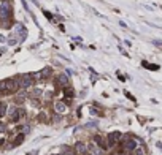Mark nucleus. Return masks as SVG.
I'll list each match as a JSON object with an SVG mask.
<instances>
[{"label": "nucleus", "mask_w": 162, "mask_h": 155, "mask_svg": "<svg viewBox=\"0 0 162 155\" xmlns=\"http://www.w3.org/2000/svg\"><path fill=\"white\" fill-rule=\"evenodd\" d=\"M57 86H62V87H68L70 86V79L65 73H60L57 74Z\"/></svg>", "instance_id": "11"}, {"label": "nucleus", "mask_w": 162, "mask_h": 155, "mask_svg": "<svg viewBox=\"0 0 162 155\" xmlns=\"http://www.w3.org/2000/svg\"><path fill=\"white\" fill-rule=\"evenodd\" d=\"M73 149L76 150V153H78V155H86L88 150H89V146L84 143V141H76L75 146H73Z\"/></svg>", "instance_id": "7"}, {"label": "nucleus", "mask_w": 162, "mask_h": 155, "mask_svg": "<svg viewBox=\"0 0 162 155\" xmlns=\"http://www.w3.org/2000/svg\"><path fill=\"white\" fill-rule=\"evenodd\" d=\"M133 155H145V150H143V147H135V149H133V152H132Z\"/></svg>", "instance_id": "14"}, {"label": "nucleus", "mask_w": 162, "mask_h": 155, "mask_svg": "<svg viewBox=\"0 0 162 155\" xmlns=\"http://www.w3.org/2000/svg\"><path fill=\"white\" fill-rule=\"evenodd\" d=\"M8 106H6V103H3V101H0V117H3L5 114H8Z\"/></svg>", "instance_id": "13"}, {"label": "nucleus", "mask_w": 162, "mask_h": 155, "mask_svg": "<svg viewBox=\"0 0 162 155\" xmlns=\"http://www.w3.org/2000/svg\"><path fill=\"white\" fill-rule=\"evenodd\" d=\"M54 111L57 112V114H65V112L68 111L67 103H65V101H62V100H57V101L54 103Z\"/></svg>", "instance_id": "9"}, {"label": "nucleus", "mask_w": 162, "mask_h": 155, "mask_svg": "<svg viewBox=\"0 0 162 155\" xmlns=\"http://www.w3.org/2000/svg\"><path fill=\"white\" fill-rule=\"evenodd\" d=\"M86 155H91V153H86Z\"/></svg>", "instance_id": "20"}, {"label": "nucleus", "mask_w": 162, "mask_h": 155, "mask_svg": "<svg viewBox=\"0 0 162 155\" xmlns=\"http://www.w3.org/2000/svg\"><path fill=\"white\" fill-rule=\"evenodd\" d=\"M143 67H146V68H151V70H159V67H157V65H148L146 62H143Z\"/></svg>", "instance_id": "15"}, {"label": "nucleus", "mask_w": 162, "mask_h": 155, "mask_svg": "<svg viewBox=\"0 0 162 155\" xmlns=\"http://www.w3.org/2000/svg\"><path fill=\"white\" fill-rule=\"evenodd\" d=\"M153 43H154V45H157V46H162V41H157V40H154Z\"/></svg>", "instance_id": "18"}, {"label": "nucleus", "mask_w": 162, "mask_h": 155, "mask_svg": "<svg viewBox=\"0 0 162 155\" xmlns=\"http://www.w3.org/2000/svg\"><path fill=\"white\" fill-rule=\"evenodd\" d=\"M35 84V76L33 74H22L19 78V87L21 89H29Z\"/></svg>", "instance_id": "5"}, {"label": "nucleus", "mask_w": 162, "mask_h": 155, "mask_svg": "<svg viewBox=\"0 0 162 155\" xmlns=\"http://www.w3.org/2000/svg\"><path fill=\"white\" fill-rule=\"evenodd\" d=\"M103 147H100L98 144H95V143H91L89 144V150H88V153H91V155H103Z\"/></svg>", "instance_id": "10"}, {"label": "nucleus", "mask_w": 162, "mask_h": 155, "mask_svg": "<svg viewBox=\"0 0 162 155\" xmlns=\"http://www.w3.org/2000/svg\"><path fill=\"white\" fill-rule=\"evenodd\" d=\"M51 73H53V70L49 68V67H46V68H43L41 71H38V73H35L33 76H35V79H40V81H45V79H48V78H51Z\"/></svg>", "instance_id": "8"}, {"label": "nucleus", "mask_w": 162, "mask_h": 155, "mask_svg": "<svg viewBox=\"0 0 162 155\" xmlns=\"http://www.w3.org/2000/svg\"><path fill=\"white\" fill-rule=\"evenodd\" d=\"M0 131H6V125H3L2 122H0Z\"/></svg>", "instance_id": "17"}, {"label": "nucleus", "mask_w": 162, "mask_h": 155, "mask_svg": "<svg viewBox=\"0 0 162 155\" xmlns=\"http://www.w3.org/2000/svg\"><path fill=\"white\" fill-rule=\"evenodd\" d=\"M24 116H26V112H24L22 108H16V106H15V108H11V109L8 111V119H10V122H13V124L19 122Z\"/></svg>", "instance_id": "4"}, {"label": "nucleus", "mask_w": 162, "mask_h": 155, "mask_svg": "<svg viewBox=\"0 0 162 155\" xmlns=\"http://www.w3.org/2000/svg\"><path fill=\"white\" fill-rule=\"evenodd\" d=\"M62 153H64V155H78V153H76V150L73 149V147H64V150H62Z\"/></svg>", "instance_id": "12"}, {"label": "nucleus", "mask_w": 162, "mask_h": 155, "mask_svg": "<svg viewBox=\"0 0 162 155\" xmlns=\"http://www.w3.org/2000/svg\"><path fill=\"white\" fill-rule=\"evenodd\" d=\"M19 87V79L16 78H10V79H5L0 82V94L2 95H11V94H16Z\"/></svg>", "instance_id": "2"}, {"label": "nucleus", "mask_w": 162, "mask_h": 155, "mask_svg": "<svg viewBox=\"0 0 162 155\" xmlns=\"http://www.w3.org/2000/svg\"><path fill=\"white\" fill-rule=\"evenodd\" d=\"M138 146V141L130 136V135H122V139H121V149L126 150V152H133V149Z\"/></svg>", "instance_id": "3"}, {"label": "nucleus", "mask_w": 162, "mask_h": 155, "mask_svg": "<svg viewBox=\"0 0 162 155\" xmlns=\"http://www.w3.org/2000/svg\"><path fill=\"white\" fill-rule=\"evenodd\" d=\"M11 19H13V5L10 0H3L0 3V25L3 29H10Z\"/></svg>", "instance_id": "1"}, {"label": "nucleus", "mask_w": 162, "mask_h": 155, "mask_svg": "<svg viewBox=\"0 0 162 155\" xmlns=\"http://www.w3.org/2000/svg\"><path fill=\"white\" fill-rule=\"evenodd\" d=\"M111 155H129L126 150H118V152H115V153H111Z\"/></svg>", "instance_id": "16"}, {"label": "nucleus", "mask_w": 162, "mask_h": 155, "mask_svg": "<svg viewBox=\"0 0 162 155\" xmlns=\"http://www.w3.org/2000/svg\"><path fill=\"white\" fill-rule=\"evenodd\" d=\"M53 155H64V153H53Z\"/></svg>", "instance_id": "19"}, {"label": "nucleus", "mask_w": 162, "mask_h": 155, "mask_svg": "<svg viewBox=\"0 0 162 155\" xmlns=\"http://www.w3.org/2000/svg\"><path fill=\"white\" fill-rule=\"evenodd\" d=\"M107 139H108V149L110 147H115L118 144H121V139H122V135L119 131H111L107 135Z\"/></svg>", "instance_id": "6"}]
</instances>
